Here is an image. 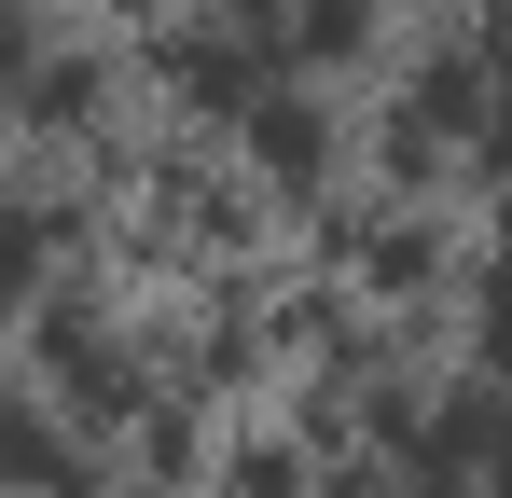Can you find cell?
Wrapping results in <instances>:
<instances>
[{
	"mask_svg": "<svg viewBox=\"0 0 512 498\" xmlns=\"http://www.w3.org/2000/svg\"><path fill=\"white\" fill-rule=\"evenodd\" d=\"M485 346H499V360H512V291H499V305H485Z\"/></svg>",
	"mask_w": 512,
	"mask_h": 498,
	"instance_id": "6da1fadb",
	"label": "cell"
},
{
	"mask_svg": "<svg viewBox=\"0 0 512 498\" xmlns=\"http://www.w3.org/2000/svg\"><path fill=\"white\" fill-rule=\"evenodd\" d=\"M499 56H512V14H499Z\"/></svg>",
	"mask_w": 512,
	"mask_h": 498,
	"instance_id": "7a4b0ae2",
	"label": "cell"
}]
</instances>
